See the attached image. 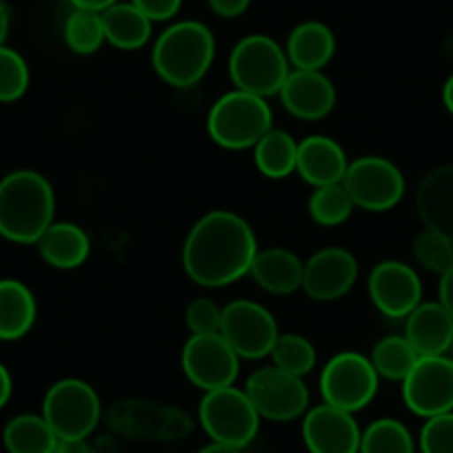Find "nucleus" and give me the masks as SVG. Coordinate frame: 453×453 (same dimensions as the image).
<instances>
[{
	"label": "nucleus",
	"mask_w": 453,
	"mask_h": 453,
	"mask_svg": "<svg viewBox=\"0 0 453 453\" xmlns=\"http://www.w3.org/2000/svg\"><path fill=\"white\" fill-rule=\"evenodd\" d=\"M360 435L356 413L331 404L309 407L303 416V442L309 453H358Z\"/></svg>",
	"instance_id": "dca6fc26"
},
{
	"label": "nucleus",
	"mask_w": 453,
	"mask_h": 453,
	"mask_svg": "<svg viewBox=\"0 0 453 453\" xmlns=\"http://www.w3.org/2000/svg\"><path fill=\"white\" fill-rule=\"evenodd\" d=\"M56 194L34 169H19L0 180V236L16 245H36L54 225Z\"/></svg>",
	"instance_id": "f03ea898"
},
{
	"label": "nucleus",
	"mask_w": 453,
	"mask_h": 453,
	"mask_svg": "<svg viewBox=\"0 0 453 453\" xmlns=\"http://www.w3.org/2000/svg\"><path fill=\"white\" fill-rule=\"evenodd\" d=\"M273 127V111L267 98L232 89L211 104L207 134L218 147L229 151L254 150L256 142Z\"/></svg>",
	"instance_id": "20e7f679"
},
{
	"label": "nucleus",
	"mask_w": 453,
	"mask_h": 453,
	"mask_svg": "<svg viewBox=\"0 0 453 453\" xmlns=\"http://www.w3.org/2000/svg\"><path fill=\"white\" fill-rule=\"evenodd\" d=\"M242 389L263 420L291 422L303 418L309 409V389L304 378L291 376L273 365L256 369Z\"/></svg>",
	"instance_id": "9b49d317"
},
{
	"label": "nucleus",
	"mask_w": 453,
	"mask_h": 453,
	"mask_svg": "<svg viewBox=\"0 0 453 453\" xmlns=\"http://www.w3.org/2000/svg\"><path fill=\"white\" fill-rule=\"evenodd\" d=\"M285 54L291 69L322 72L335 56V34L320 20H304L291 29Z\"/></svg>",
	"instance_id": "4be33fe9"
},
{
	"label": "nucleus",
	"mask_w": 453,
	"mask_h": 453,
	"mask_svg": "<svg viewBox=\"0 0 453 453\" xmlns=\"http://www.w3.org/2000/svg\"><path fill=\"white\" fill-rule=\"evenodd\" d=\"M209 10L220 19H238L250 10L251 0H207Z\"/></svg>",
	"instance_id": "4c0bfd02"
},
{
	"label": "nucleus",
	"mask_w": 453,
	"mask_h": 453,
	"mask_svg": "<svg viewBox=\"0 0 453 453\" xmlns=\"http://www.w3.org/2000/svg\"><path fill=\"white\" fill-rule=\"evenodd\" d=\"M418 351L403 335H385L369 351L373 369L380 378L391 382H403L418 363Z\"/></svg>",
	"instance_id": "cd10ccee"
},
{
	"label": "nucleus",
	"mask_w": 453,
	"mask_h": 453,
	"mask_svg": "<svg viewBox=\"0 0 453 453\" xmlns=\"http://www.w3.org/2000/svg\"><path fill=\"white\" fill-rule=\"evenodd\" d=\"M358 260L345 247H325L304 260L303 291L313 303L345 298L358 280Z\"/></svg>",
	"instance_id": "2eb2a0df"
},
{
	"label": "nucleus",
	"mask_w": 453,
	"mask_h": 453,
	"mask_svg": "<svg viewBox=\"0 0 453 453\" xmlns=\"http://www.w3.org/2000/svg\"><path fill=\"white\" fill-rule=\"evenodd\" d=\"M196 453H245V449L229 447V444L213 442V440H209V444H204V447H200Z\"/></svg>",
	"instance_id": "37998d69"
},
{
	"label": "nucleus",
	"mask_w": 453,
	"mask_h": 453,
	"mask_svg": "<svg viewBox=\"0 0 453 453\" xmlns=\"http://www.w3.org/2000/svg\"><path fill=\"white\" fill-rule=\"evenodd\" d=\"M404 338L418 356H447L453 349V316L438 303L422 300L404 318Z\"/></svg>",
	"instance_id": "6ab92c4d"
},
{
	"label": "nucleus",
	"mask_w": 453,
	"mask_h": 453,
	"mask_svg": "<svg viewBox=\"0 0 453 453\" xmlns=\"http://www.w3.org/2000/svg\"><path fill=\"white\" fill-rule=\"evenodd\" d=\"M58 440L42 413H20L3 429L7 453H54Z\"/></svg>",
	"instance_id": "bb28decb"
},
{
	"label": "nucleus",
	"mask_w": 453,
	"mask_h": 453,
	"mask_svg": "<svg viewBox=\"0 0 453 453\" xmlns=\"http://www.w3.org/2000/svg\"><path fill=\"white\" fill-rule=\"evenodd\" d=\"M298 141L285 129L272 127L254 145V165L260 176L269 180H285L296 173Z\"/></svg>",
	"instance_id": "a878e982"
},
{
	"label": "nucleus",
	"mask_w": 453,
	"mask_h": 453,
	"mask_svg": "<svg viewBox=\"0 0 453 453\" xmlns=\"http://www.w3.org/2000/svg\"><path fill=\"white\" fill-rule=\"evenodd\" d=\"M356 204L342 182L338 185L316 187L309 196L307 211L316 225L320 226H340L345 225L354 213Z\"/></svg>",
	"instance_id": "c756f323"
},
{
	"label": "nucleus",
	"mask_w": 453,
	"mask_h": 453,
	"mask_svg": "<svg viewBox=\"0 0 453 453\" xmlns=\"http://www.w3.org/2000/svg\"><path fill=\"white\" fill-rule=\"evenodd\" d=\"M132 5H136L151 23H165L172 20L173 16L180 12L182 0H129Z\"/></svg>",
	"instance_id": "e433bc0d"
},
{
	"label": "nucleus",
	"mask_w": 453,
	"mask_h": 453,
	"mask_svg": "<svg viewBox=\"0 0 453 453\" xmlns=\"http://www.w3.org/2000/svg\"><path fill=\"white\" fill-rule=\"evenodd\" d=\"M349 158L338 141L329 136H307L298 142V160H296V173L307 185L326 187L338 185L345 178Z\"/></svg>",
	"instance_id": "a211bd4d"
},
{
	"label": "nucleus",
	"mask_w": 453,
	"mask_h": 453,
	"mask_svg": "<svg viewBox=\"0 0 453 453\" xmlns=\"http://www.w3.org/2000/svg\"><path fill=\"white\" fill-rule=\"evenodd\" d=\"M12 391H14V380H12V373L5 365L0 363V409L5 407L12 398Z\"/></svg>",
	"instance_id": "ea45409f"
},
{
	"label": "nucleus",
	"mask_w": 453,
	"mask_h": 453,
	"mask_svg": "<svg viewBox=\"0 0 453 453\" xmlns=\"http://www.w3.org/2000/svg\"><path fill=\"white\" fill-rule=\"evenodd\" d=\"M222 307H218L211 298H196L185 309V325L191 335L220 334Z\"/></svg>",
	"instance_id": "c9c22d12"
},
{
	"label": "nucleus",
	"mask_w": 453,
	"mask_h": 453,
	"mask_svg": "<svg viewBox=\"0 0 453 453\" xmlns=\"http://www.w3.org/2000/svg\"><path fill=\"white\" fill-rule=\"evenodd\" d=\"M280 103L294 119L304 123L325 120L338 103L334 81L322 72L291 69L280 89Z\"/></svg>",
	"instance_id": "f3484780"
},
{
	"label": "nucleus",
	"mask_w": 453,
	"mask_h": 453,
	"mask_svg": "<svg viewBox=\"0 0 453 453\" xmlns=\"http://www.w3.org/2000/svg\"><path fill=\"white\" fill-rule=\"evenodd\" d=\"M442 103H444V109H447V111L453 116V73L447 78V81H444Z\"/></svg>",
	"instance_id": "a18cd8bd"
},
{
	"label": "nucleus",
	"mask_w": 453,
	"mask_h": 453,
	"mask_svg": "<svg viewBox=\"0 0 453 453\" xmlns=\"http://www.w3.org/2000/svg\"><path fill=\"white\" fill-rule=\"evenodd\" d=\"M41 413L60 440H89L103 420V403L87 380L63 378L47 389Z\"/></svg>",
	"instance_id": "0eeeda50"
},
{
	"label": "nucleus",
	"mask_w": 453,
	"mask_h": 453,
	"mask_svg": "<svg viewBox=\"0 0 453 453\" xmlns=\"http://www.w3.org/2000/svg\"><path fill=\"white\" fill-rule=\"evenodd\" d=\"M198 422L213 442L247 449L258 435L263 418L245 389L232 385L204 391L198 404Z\"/></svg>",
	"instance_id": "423d86ee"
},
{
	"label": "nucleus",
	"mask_w": 453,
	"mask_h": 453,
	"mask_svg": "<svg viewBox=\"0 0 453 453\" xmlns=\"http://www.w3.org/2000/svg\"><path fill=\"white\" fill-rule=\"evenodd\" d=\"M420 453H453V411L426 418L418 435Z\"/></svg>",
	"instance_id": "f704fd0d"
},
{
	"label": "nucleus",
	"mask_w": 453,
	"mask_h": 453,
	"mask_svg": "<svg viewBox=\"0 0 453 453\" xmlns=\"http://www.w3.org/2000/svg\"><path fill=\"white\" fill-rule=\"evenodd\" d=\"M27 60L12 47H0V103H16L29 89Z\"/></svg>",
	"instance_id": "72a5a7b5"
},
{
	"label": "nucleus",
	"mask_w": 453,
	"mask_h": 453,
	"mask_svg": "<svg viewBox=\"0 0 453 453\" xmlns=\"http://www.w3.org/2000/svg\"><path fill=\"white\" fill-rule=\"evenodd\" d=\"M38 304L32 289L14 278L0 280V340H20L34 329Z\"/></svg>",
	"instance_id": "b1692460"
},
{
	"label": "nucleus",
	"mask_w": 453,
	"mask_h": 453,
	"mask_svg": "<svg viewBox=\"0 0 453 453\" xmlns=\"http://www.w3.org/2000/svg\"><path fill=\"white\" fill-rule=\"evenodd\" d=\"M7 34H10V12L5 3H0V47L5 45Z\"/></svg>",
	"instance_id": "c03bdc74"
},
{
	"label": "nucleus",
	"mask_w": 453,
	"mask_h": 453,
	"mask_svg": "<svg viewBox=\"0 0 453 453\" xmlns=\"http://www.w3.org/2000/svg\"><path fill=\"white\" fill-rule=\"evenodd\" d=\"M180 367L187 380L204 394L236 385L241 358L220 334L189 335L182 347Z\"/></svg>",
	"instance_id": "f8f14e48"
},
{
	"label": "nucleus",
	"mask_w": 453,
	"mask_h": 453,
	"mask_svg": "<svg viewBox=\"0 0 453 453\" xmlns=\"http://www.w3.org/2000/svg\"><path fill=\"white\" fill-rule=\"evenodd\" d=\"M369 298L382 316L404 320L422 303V280L411 265L403 260H382L367 280Z\"/></svg>",
	"instance_id": "4468645a"
},
{
	"label": "nucleus",
	"mask_w": 453,
	"mask_h": 453,
	"mask_svg": "<svg viewBox=\"0 0 453 453\" xmlns=\"http://www.w3.org/2000/svg\"><path fill=\"white\" fill-rule=\"evenodd\" d=\"M65 42L78 56H91L104 45L103 16L98 12L73 10L65 20Z\"/></svg>",
	"instance_id": "2f4dec72"
},
{
	"label": "nucleus",
	"mask_w": 453,
	"mask_h": 453,
	"mask_svg": "<svg viewBox=\"0 0 453 453\" xmlns=\"http://www.w3.org/2000/svg\"><path fill=\"white\" fill-rule=\"evenodd\" d=\"M413 258L422 269L442 276L447 269L453 267V241L435 229H422L413 238Z\"/></svg>",
	"instance_id": "473e14b6"
},
{
	"label": "nucleus",
	"mask_w": 453,
	"mask_h": 453,
	"mask_svg": "<svg viewBox=\"0 0 453 453\" xmlns=\"http://www.w3.org/2000/svg\"><path fill=\"white\" fill-rule=\"evenodd\" d=\"M104 42L120 51L142 50L151 41L154 23L132 3H116L103 14Z\"/></svg>",
	"instance_id": "393cba45"
},
{
	"label": "nucleus",
	"mask_w": 453,
	"mask_h": 453,
	"mask_svg": "<svg viewBox=\"0 0 453 453\" xmlns=\"http://www.w3.org/2000/svg\"><path fill=\"white\" fill-rule=\"evenodd\" d=\"M342 187L351 196L356 209L382 213L398 207L407 191V180L391 160L382 156H360L349 160Z\"/></svg>",
	"instance_id": "1a4fd4ad"
},
{
	"label": "nucleus",
	"mask_w": 453,
	"mask_h": 453,
	"mask_svg": "<svg viewBox=\"0 0 453 453\" xmlns=\"http://www.w3.org/2000/svg\"><path fill=\"white\" fill-rule=\"evenodd\" d=\"M0 3H5V0H0Z\"/></svg>",
	"instance_id": "de8ad7c7"
},
{
	"label": "nucleus",
	"mask_w": 453,
	"mask_h": 453,
	"mask_svg": "<svg viewBox=\"0 0 453 453\" xmlns=\"http://www.w3.org/2000/svg\"><path fill=\"white\" fill-rule=\"evenodd\" d=\"M216 58V38L200 20H178L169 25L151 47L156 76L173 89L198 85Z\"/></svg>",
	"instance_id": "7ed1b4c3"
},
{
	"label": "nucleus",
	"mask_w": 453,
	"mask_h": 453,
	"mask_svg": "<svg viewBox=\"0 0 453 453\" xmlns=\"http://www.w3.org/2000/svg\"><path fill=\"white\" fill-rule=\"evenodd\" d=\"M54 453H91L89 440H58Z\"/></svg>",
	"instance_id": "a19ab883"
},
{
	"label": "nucleus",
	"mask_w": 453,
	"mask_h": 453,
	"mask_svg": "<svg viewBox=\"0 0 453 453\" xmlns=\"http://www.w3.org/2000/svg\"><path fill=\"white\" fill-rule=\"evenodd\" d=\"M269 358L273 360V367L298 378L309 376L318 363L313 342L300 334H278Z\"/></svg>",
	"instance_id": "7c9ffc66"
},
{
	"label": "nucleus",
	"mask_w": 453,
	"mask_h": 453,
	"mask_svg": "<svg viewBox=\"0 0 453 453\" xmlns=\"http://www.w3.org/2000/svg\"><path fill=\"white\" fill-rule=\"evenodd\" d=\"M403 400L418 418L453 411V358L422 356L403 380Z\"/></svg>",
	"instance_id": "ddd939ff"
},
{
	"label": "nucleus",
	"mask_w": 453,
	"mask_h": 453,
	"mask_svg": "<svg viewBox=\"0 0 453 453\" xmlns=\"http://www.w3.org/2000/svg\"><path fill=\"white\" fill-rule=\"evenodd\" d=\"M41 258L50 267L60 272H72L89 260L91 241L87 232L76 222H54L36 242Z\"/></svg>",
	"instance_id": "5701e85b"
},
{
	"label": "nucleus",
	"mask_w": 453,
	"mask_h": 453,
	"mask_svg": "<svg viewBox=\"0 0 453 453\" xmlns=\"http://www.w3.org/2000/svg\"><path fill=\"white\" fill-rule=\"evenodd\" d=\"M380 376L369 356L360 351H340L320 373L322 403L342 411L358 413L373 403Z\"/></svg>",
	"instance_id": "6e6552de"
},
{
	"label": "nucleus",
	"mask_w": 453,
	"mask_h": 453,
	"mask_svg": "<svg viewBox=\"0 0 453 453\" xmlns=\"http://www.w3.org/2000/svg\"><path fill=\"white\" fill-rule=\"evenodd\" d=\"M303 273L304 260L285 247L258 250L250 269L251 280L272 296H291L303 289Z\"/></svg>",
	"instance_id": "412c9836"
},
{
	"label": "nucleus",
	"mask_w": 453,
	"mask_h": 453,
	"mask_svg": "<svg viewBox=\"0 0 453 453\" xmlns=\"http://www.w3.org/2000/svg\"><path fill=\"white\" fill-rule=\"evenodd\" d=\"M278 334L280 329L273 313L256 300H232L222 307L220 335L241 360L267 358Z\"/></svg>",
	"instance_id": "9d476101"
},
{
	"label": "nucleus",
	"mask_w": 453,
	"mask_h": 453,
	"mask_svg": "<svg viewBox=\"0 0 453 453\" xmlns=\"http://www.w3.org/2000/svg\"><path fill=\"white\" fill-rule=\"evenodd\" d=\"M416 211L426 229L453 241V163L431 169L416 191Z\"/></svg>",
	"instance_id": "aec40b11"
},
{
	"label": "nucleus",
	"mask_w": 453,
	"mask_h": 453,
	"mask_svg": "<svg viewBox=\"0 0 453 453\" xmlns=\"http://www.w3.org/2000/svg\"><path fill=\"white\" fill-rule=\"evenodd\" d=\"M418 442L407 425L395 418H378L360 435L358 453H416Z\"/></svg>",
	"instance_id": "c85d7f7f"
},
{
	"label": "nucleus",
	"mask_w": 453,
	"mask_h": 453,
	"mask_svg": "<svg viewBox=\"0 0 453 453\" xmlns=\"http://www.w3.org/2000/svg\"><path fill=\"white\" fill-rule=\"evenodd\" d=\"M91 453H119V447L111 438H100L98 442L91 444Z\"/></svg>",
	"instance_id": "49530a36"
},
{
	"label": "nucleus",
	"mask_w": 453,
	"mask_h": 453,
	"mask_svg": "<svg viewBox=\"0 0 453 453\" xmlns=\"http://www.w3.org/2000/svg\"><path fill=\"white\" fill-rule=\"evenodd\" d=\"M258 241L250 222L229 209L200 216L182 242V269L191 282L207 289L234 285L250 276Z\"/></svg>",
	"instance_id": "f257e3e1"
},
{
	"label": "nucleus",
	"mask_w": 453,
	"mask_h": 453,
	"mask_svg": "<svg viewBox=\"0 0 453 453\" xmlns=\"http://www.w3.org/2000/svg\"><path fill=\"white\" fill-rule=\"evenodd\" d=\"M289 72L291 65L287 60L285 47L265 34L241 38L229 56V78L234 82V89L247 91L260 98H272L280 94Z\"/></svg>",
	"instance_id": "39448f33"
},
{
	"label": "nucleus",
	"mask_w": 453,
	"mask_h": 453,
	"mask_svg": "<svg viewBox=\"0 0 453 453\" xmlns=\"http://www.w3.org/2000/svg\"><path fill=\"white\" fill-rule=\"evenodd\" d=\"M438 303L453 316V267L440 276L438 282Z\"/></svg>",
	"instance_id": "58836bf2"
},
{
	"label": "nucleus",
	"mask_w": 453,
	"mask_h": 453,
	"mask_svg": "<svg viewBox=\"0 0 453 453\" xmlns=\"http://www.w3.org/2000/svg\"><path fill=\"white\" fill-rule=\"evenodd\" d=\"M73 5V10H87V12H98L103 14L104 10H109L111 5L120 3V0H69Z\"/></svg>",
	"instance_id": "79ce46f5"
}]
</instances>
